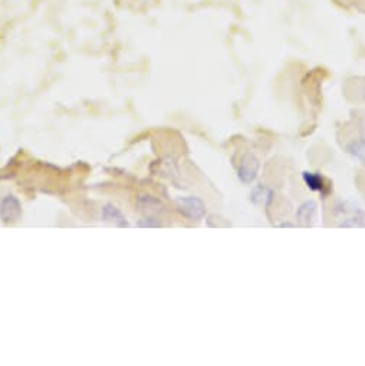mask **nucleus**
<instances>
[{"mask_svg":"<svg viewBox=\"0 0 365 366\" xmlns=\"http://www.w3.org/2000/svg\"><path fill=\"white\" fill-rule=\"evenodd\" d=\"M22 216V205L14 196H6L0 203V218L5 223H13Z\"/></svg>","mask_w":365,"mask_h":366,"instance_id":"nucleus-1","label":"nucleus"},{"mask_svg":"<svg viewBox=\"0 0 365 366\" xmlns=\"http://www.w3.org/2000/svg\"><path fill=\"white\" fill-rule=\"evenodd\" d=\"M177 205H179V210L190 217V218H195V220H199L204 216V212H206V207L203 204L201 200L196 199V197H188V199H180L177 201Z\"/></svg>","mask_w":365,"mask_h":366,"instance_id":"nucleus-2","label":"nucleus"},{"mask_svg":"<svg viewBox=\"0 0 365 366\" xmlns=\"http://www.w3.org/2000/svg\"><path fill=\"white\" fill-rule=\"evenodd\" d=\"M257 168H259V163L255 159L253 155L248 154L243 156L241 160V165L239 168V179L241 183H252L256 179V174H257Z\"/></svg>","mask_w":365,"mask_h":366,"instance_id":"nucleus-3","label":"nucleus"},{"mask_svg":"<svg viewBox=\"0 0 365 366\" xmlns=\"http://www.w3.org/2000/svg\"><path fill=\"white\" fill-rule=\"evenodd\" d=\"M137 207H138V210L144 213L150 218H155L163 212V204L159 200H155L148 196H144L138 200Z\"/></svg>","mask_w":365,"mask_h":366,"instance_id":"nucleus-4","label":"nucleus"},{"mask_svg":"<svg viewBox=\"0 0 365 366\" xmlns=\"http://www.w3.org/2000/svg\"><path fill=\"white\" fill-rule=\"evenodd\" d=\"M102 218L106 221L114 223L118 227H128V221L126 220V217L121 214V212L112 204H107L102 208Z\"/></svg>","mask_w":365,"mask_h":366,"instance_id":"nucleus-5","label":"nucleus"},{"mask_svg":"<svg viewBox=\"0 0 365 366\" xmlns=\"http://www.w3.org/2000/svg\"><path fill=\"white\" fill-rule=\"evenodd\" d=\"M315 214H317V205L315 203H305L298 212V217L302 223L305 224H309L312 220L315 218Z\"/></svg>","mask_w":365,"mask_h":366,"instance_id":"nucleus-6","label":"nucleus"},{"mask_svg":"<svg viewBox=\"0 0 365 366\" xmlns=\"http://www.w3.org/2000/svg\"><path fill=\"white\" fill-rule=\"evenodd\" d=\"M304 180L305 183L308 184V187L310 190H314V191H321L324 188V181L321 177L315 176V174H310V172H305L304 174Z\"/></svg>","mask_w":365,"mask_h":366,"instance_id":"nucleus-7","label":"nucleus"},{"mask_svg":"<svg viewBox=\"0 0 365 366\" xmlns=\"http://www.w3.org/2000/svg\"><path fill=\"white\" fill-rule=\"evenodd\" d=\"M137 225H138V227H160L161 224H160V221L157 218H150V217H147L144 220L138 221Z\"/></svg>","mask_w":365,"mask_h":366,"instance_id":"nucleus-8","label":"nucleus"},{"mask_svg":"<svg viewBox=\"0 0 365 366\" xmlns=\"http://www.w3.org/2000/svg\"><path fill=\"white\" fill-rule=\"evenodd\" d=\"M353 154L365 163V143H357L353 145Z\"/></svg>","mask_w":365,"mask_h":366,"instance_id":"nucleus-9","label":"nucleus"}]
</instances>
